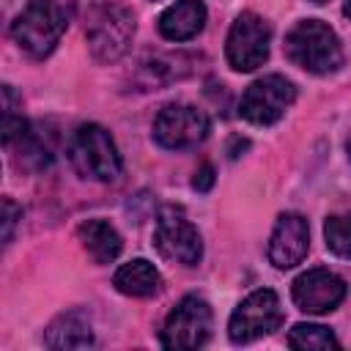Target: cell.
Masks as SVG:
<instances>
[{
	"label": "cell",
	"mask_w": 351,
	"mask_h": 351,
	"mask_svg": "<svg viewBox=\"0 0 351 351\" xmlns=\"http://www.w3.org/2000/svg\"><path fill=\"white\" fill-rule=\"evenodd\" d=\"M71 22V5L66 0H27V5L11 22V38L22 52L41 60L47 58Z\"/></svg>",
	"instance_id": "1"
},
{
	"label": "cell",
	"mask_w": 351,
	"mask_h": 351,
	"mask_svg": "<svg viewBox=\"0 0 351 351\" xmlns=\"http://www.w3.org/2000/svg\"><path fill=\"white\" fill-rule=\"evenodd\" d=\"M285 58L310 74H335L343 66L337 33L321 19H302L285 36Z\"/></svg>",
	"instance_id": "2"
},
{
	"label": "cell",
	"mask_w": 351,
	"mask_h": 351,
	"mask_svg": "<svg viewBox=\"0 0 351 351\" xmlns=\"http://www.w3.org/2000/svg\"><path fill=\"white\" fill-rule=\"evenodd\" d=\"M69 162L71 167L90 181H118L123 173V162L118 154L115 140L110 137V132L99 123H82L71 140H69Z\"/></svg>",
	"instance_id": "3"
},
{
	"label": "cell",
	"mask_w": 351,
	"mask_h": 351,
	"mask_svg": "<svg viewBox=\"0 0 351 351\" xmlns=\"http://www.w3.org/2000/svg\"><path fill=\"white\" fill-rule=\"evenodd\" d=\"M137 22L132 8L121 3H99L88 14L85 25V38L93 60L99 63H115L118 58L126 55L132 38H134Z\"/></svg>",
	"instance_id": "4"
},
{
	"label": "cell",
	"mask_w": 351,
	"mask_h": 351,
	"mask_svg": "<svg viewBox=\"0 0 351 351\" xmlns=\"http://www.w3.org/2000/svg\"><path fill=\"white\" fill-rule=\"evenodd\" d=\"M208 129H211L208 115L195 104H184V101L165 104L151 126L154 140L167 151H186L200 145L208 137Z\"/></svg>",
	"instance_id": "5"
},
{
	"label": "cell",
	"mask_w": 351,
	"mask_h": 351,
	"mask_svg": "<svg viewBox=\"0 0 351 351\" xmlns=\"http://www.w3.org/2000/svg\"><path fill=\"white\" fill-rule=\"evenodd\" d=\"M271 27L255 11H241L225 38V58L233 71H255L269 58Z\"/></svg>",
	"instance_id": "6"
},
{
	"label": "cell",
	"mask_w": 351,
	"mask_h": 351,
	"mask_svg": "<svg viewBox=\"0 0 351 351\" xmlns=\"http://www.w3.org/2000/svg\"><path fill=\"white\" fill-rule=\"evenodd\" d=\"M154 247L162 258L181 266H197L203 258V239L197 228L176 206H167L159 211L156 228H154Z\"/></svg>",
	"instance_id": "7"
},
{
	"label": "cell",
	"mask_w": 351,
	"mask_h": 351,
	"mask_svg": "<svg viewBox=\"0 0 351 351\" xmlns=\"http://www.w3.org/2000/svg\"><path fill=\"white\" fill-rule=\"evenodd\" d=\"M282 324V307L271 288H258L239 302L228 321V337L233 343H252L271 335Z\"/></svg>",
	"instance_id": "8"
},
{
	"label": "cell",
	"mask_w": 351,
	"mask_h": 351,
	"mask_svg": "<svg viewBox=\"0 0 351 351\" xmlns=\"http://www.w3.org/2000/svg\"><path fill=\"white\" fill-rule=\"evenodd\" d=\"M293 99H296V85L291 80H285L282 74H266L244 90L239 101V112L244 121L255 126H271L285 115Z\"/></svg>",
	"instance_id": "9"
},
{
	"label": "cell",
	"mask_w": 351,
	"mask_h": 351,
	"mask_svg": "<svg viewBox=\"0 0 351 351\" xmlns=\"http://www.w3.org/2000/svg\"><path fill=\"white\" fill-rule=\"evenodd\" d=\"M211 335V307L206 299L189 293L184 296L165 318L162 326V346L186 351V348H200Z\"/></svg>",
	"instance_id": "10"
},
{
	"label": "cell",
	"mask_w": 351,
	"mask_h": 351,
	"mask_svg": "<svg viewBox=\"0 0 351 351\" xmlns=\"http://www.w3.org/2000/svg\"><path fill=\"white\" fill-rule=\"evenodd\" d=\"M343 299H346V282L329 269H321V266L307 269L293 280V302L304 313H313V315L332 313L335 307H340Z\"/></svg>",
	"instance_id": "11"
},
{
	"label": "cell",
	"mask_w": 351,
	"mask_h": 351,
	"mask_svg": "<svg viewBox=\"0 0 351 351\" xmlns=\"http://www.w3.org/2000/svg\"><path fill=\"white\" fill-rule=\"evenodd\" d=\"M310 250V228L307 219L296 211H285L277 217L271 239H269V261L277 269H293L304 261Z\"/></svg>",
	"instance_id": "12"
},
{
	"label": "cell",
	"mask_w": 351,
	"mask_h": 351,
	"mask_svg": "<svg viewBox=\"0 0 351 351\" xmlns=\"http://www.w3.org/2000/svg\"><path fill=\"white\" fill-rule=\"evenodd\" d=\"M206 25V5L203 0H176L159 16V33L167 41H189Z\"/></svg>",
	"instance_id": "13"
},
{
	"label": "cell",
	"mask_w": 351,
	"mask_h": 351,
	"mask_svg": "<svg viewBox=\"0 0 351 351\" xmlns=\"http://www.w3.org/2000/svg\"><path fill=\"white\" fill-rule=\"evenodd\" d=\"M96 343L90 321L82 310L60 313L44 332V346L49 348H90Z\"/></svg>",
	"instance_id": "14"
},
{
	"label": "cell",
	"mask_w": 351,
	"mask_h": 351,
	"mask_svg": "<svg viewBox=\"0 0 351 351\" xmlns=\"http://www.w3.org/2000/svg\"><path fill=\"white\" fill-rule=\"evenodd\" d=\"M77 239L82 241V247L93 258V263H112L123 250L121 233L107 219H85L77 228Z\"/></svg>",
	"instance_id": "15"
},
{
	"label": "cell",
	"mask_w": 351,
	"mask_h": 351,
	"mask_svg": "<svg viewBox=\"0 0 351 351\" xmlns=\"http://www.w3.org/2000/svg\"><path fill=\"white\" fill-rule=\"evenodd\" d=\"M5 148L11 151L16 167H22V170H33L36 173V170H44V167L52 165V145H49V140L38 129H33L30 123Z\"/></svg>",
	"instance_id": "16"
},
{
	"label": "cell",
	"mask_w": 351,
	"mask_h": 351,
	"mask_svg": "<svg viewBox=\"0 0 351 351\" xmlns=\"http://www.w3.org/2000/svg\"><path fill=\"white\" fill-rule=\"evenodd\" d=\"M112 285L123 293V296H137V299H145V296H154L162 285V277L156 271V266L145 258H134L129 263H123L115 277H112Z\"/></svg>",
	"instance_id": "17"
},
{
	"label": "cell",
	"mask_w": 351,
	"mask_h": 351,
	"mask_svg": "<svg viewBox=\"0 0 351 351\" xmlns=\"http://www.w3.org/2000/svg\"><path fill=\"white\" fill-rule=\"evenodd\" d=\"M288 346L291 348H337L340 340L329 326L321 324H296L288 332Z\"/></svg>",
	"instance_id": "18"
},
{
	"label": "cell",
	"mask_w": 351,
	"mask_h": 351,
	"mask_svg": "<svg viewBox=\"0 0 351 351\" xmlns=\"http://www.w3.org/2000/svg\"><path fill=\"white\" fill-rule=\"evenodd\" d=\"M324 239L329 252H335L337 258H351V211L326 217Z\"/></svg>",
	"instance_id": "19"
},
{
	"label": "cell",
	"mask_w": 351,
	"mask_h": 351,
	"mask_svg": "<svg viewBox=\"0 0 351 351\" xmlns=\"http://www.w3.org/2000/svg\"><path fill=\"white\" fill-rule=\"evenodd\" d=\"M19 217H22V208H19L11 197H3V241H5V244L11 241V236H14V225H16Z\"/></svg>",
	"instance_id": "20"
},
{
	"label": "cell",
	"mask_w": 351,
	"mask_h": 351,
	"mask_svg": "<svg viewBox=\"0 0 351 351\" xmlns=\"http://www.w3.org/2000/svg\"><path fill=\"white\" fill-rule=\"evenodd\" d=\"M211 184H214V167H211V165H203V167L195 173L192 186H195L197 192H208V189H211Z\"/></svg>",
	"instance_id": "21"
},
{
	"label": "cell",
	"mask_w": 351,
	"mask_h": 351,
	"mask_svg": "<svg viewBox=\"0 0 351 351\" xmlns=\"http://www.w3.org/2000/svg\"><path fill=\"white\" fill-rule=\"evenodd\" d=\"M343 11H346V16H351V0H346V5H343Z\"/></svg>",
	"instance_id": "22"
},
{
	"label": "cell",
	"mask_w": 351,
	"mask_h": 351,
	"mask_svg": "<svg viewBox=\"0 0 351 351\" xmlns=\"http://www.w3.org/2000/svg\"><path fill=\"white\" fill-rule=\"evenodd\" d=\"M346 151H348V159H351V137H348V143H346Z\"/></svg>",
	"instance_id": "23"
},
{
	"label": "cell",
	"mask_w": 351,
	"mask_h": 351,
	"mask_svg": "<svg viewBox=\"0 0 351 351\" xmlns=\"http://www.w3.org/2000/svg\"><path fill=\"white\" fill-rule=\"evenodd\" d=\"M310 3H315V5H324V3H326V0H310Z\"/></svg>",
	"instance_id": "24"
}]
</instances>
